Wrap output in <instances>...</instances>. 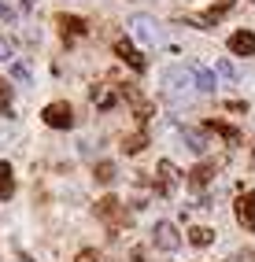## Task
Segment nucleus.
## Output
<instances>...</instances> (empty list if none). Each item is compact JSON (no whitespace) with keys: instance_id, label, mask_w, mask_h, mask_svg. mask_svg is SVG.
Returning a JSON list of instances; mask_svg holds the SVG:
<instances>
[{"instance_id":"obj_1","label":"nucleus","mask_w":255,"mask_h":262,"mask_svg":"<svg viewBox=\"0 0 255 262\" xmlns=\"http://www.w3.org/2000/svg\"><path fill=\"white\" fill-rule=\"evenodd\" d=\"M163 93L170 100H185L196 93V81H193V71L189 67H166L163 71Z\"/></svg>"},{"instance_id":"obj_2","label":"nucleus","mask_w":255,"mask_h":262,"mask_svg":"<svg viewBox=\"0 0 255 262\" xmlns=\"http://www.w3.org/2000/svg\"><path fill=\"white\" fill-rule=\"evenodd\" d=\"M130 33H133L144 48H156V45H159V26H156L152 15H130Z\"/></svg>"},{"instance_id":"obj_3","label":"nucleus","mask_w":255,"mask_h":262,"mask_svg":"<svg viewBox=\"0 0 255 262\" xmlns=\"http://www.w3.org/2000/svg\"><path fill=\"white\" fill-rule=\"evenodd\" d=\"M41 118H45L52 129H71V126H74V111H71V103H48V107L41 111Z\"/></svg>"},{"instance_id":"obj_4","label":"nucleus","mask_w":255,"mask_h":262,"mask_svg":"<svg viewBox=\"0 0 255 262\" xmlns=\"http://www.w3.org/2000/svg\"><path fill=\"white\" fill-rule=\"evenodd\" d=\"M115 56H122V63L130 67V71H144V56L137 52V45H133L130 37H118L115 41Z\"/></svg>"},{"instance_id":"obj_5","label":"nucleus","mask_w":255,"mask_h":262,"mask_svg":"<svg viewBox=\"0 0 255 262\" xmlns=\"http://www.w3.org/2000/svg\"><path fill=\"white\" fill-rule=\"evenodd\" d=\"M152 240H156L159 251H174L178 244H181V236H178V229H174V222H159V225H156V236H152Z\"/></svg>"},{"instance_id":"obj_6","label":"nucleus","mask_w":255,"mask_h":262,"mask_svg":"<svg viewBox=\"0 0 255 262\" xmlns=\"http://www.w3.org/2000/svg\"><path fill=\"white\" fill-rule=\"evenodd\" d=\"M229 52H233V56H255V33L251 30L229 33Z\"/></svg>"},{"instance_id":"obj_7","label":"nucleus","mask_w":255,"mask_h":262,"mask_svg":"<svg viewBox=\"0 0 255 262\" xmlns=\"http://www.w3.org/2000/svg\"><path fill=\"white\" fill-rule=\"evenodd\" d=\"M237 218H241L244 229L255 233V192H244V196L237 200Z\"/></svg>"},{"instance_id":"obj_8","label":"nucleus","mask_w":255,"mask_h":262,"mask_svg":"<svg viewBox=\"0 0 255 262\" xmlns=\"http://www.w3.org/2000/svg\"><path fill=\"white\" fill-rule=\"evenodd\" d=\"M59 30H63V37L67 41H74V37H81L85 33V19H78V15H59Z\"/></svg>"},{"instance_id":"obj_9","label":"nucleus","mask_w":255,"mask_h":262,"mask_svg":"<svg viewBox=\"0 0 255 262\" xmlns=\"http://www.w3.org/2000/svg\"><path fill=\"white\" fill-rule=\"evenodd\" d=\"M189 71H193V81H196V89H200V93H215V74H211L203 63L189 67Z\"/></svg>"},{"instance_id":"obj_10","label":"nucleus","mask_w":255,"mask_h":262,"mask_svg":"<svg viewBox=\"0 0 255 262\" xmlns=\"http://www.w3.org/2000/svg\"><path fill=\"white\" fill-rule=\"evenodd\" d=\"M181 137H185V148H193L196 155L207 148V129H203V126H200V129H193V126H189V129H181Z\"/></svg>"},{"instance_id":"obj_11","label":"nucleus","mask_w":255,"mask_h":262,"mask_svg":"<svg viewBox=\"0 0 255 262\" xmlns=\"http://www.w3.org/2000/svg\"><path fill=\"white\" fill-rule=\"evenodd\" d=\"M174 185H178V166L170 163V159H163L159 163V192H170Z\"/></svg>"},{"instance_id":"obj_12","label":"nucleus","mask_w":255,"mask_h":262,"mask_svg":"<svg viewBox=\"0 0 255 262\" xmlns=\"http://www.w3.org/2000/svg\"><path fill=\"white\" fill-rule=\"evenodd\" d=\"M189 244H193V248H211V244H215V229L196 225V229H189Z\"/></svg>"},{"instance_id":"obj_13","label":"nucleus","mask_w":255,"mask_h":262,"mask_svg":"<svg viewBox=\"0 0 255 262\" xmlns=\"http://www.w3.org/2000/svg\"><path fill=\"white\" fill-rule=\"evenodd\" d=\"M229 8H233V0H218V4H215V8H211V11L200 19V26H203V30H211V23H218V19H222V15H226Z\"/></svg>"},{"instance_id":"obj_14","label":"nucleus","mask_w":255,"mask_h":262,"mask_svg":"<svg viewBox=\"0 0 255 262\" xmlns=\"http://www.w3.org/2000/svg\"><path fill=\"white\" fill-rule=\"evenodd\" d=\"M203 129H207V133H218V137H222V141H229V144L241 141V133H237L233 126H226V122H207Z\"/></svg>"},{"instance_id":"obj_15","label":"nucleus","mask_w":255,"mask_h":262,"mask_svg":"<svg viewBox=\"0 0 255 262\" xmlns=\"http://www.w3.org/2000/svg\"><path fill=\"white\" fill-rule=\"evenodd\" d=\"M11 192H15V173L8 163H0V200H11Z\"/></svg>"},{"instance_id":"obj_16","label":"nucleus","mask_w":255,"mask_h":262,"mask_svg":"<svg viewBox=\"0 0 255 262\" xmlns=\"http://www.w3.org/2000/svg\"><path fill=\"white\" fill-rule=\"evenodd\" d=\"M211 173H215V170H211L207 163H200V166H196V170L189 173V185H193V188H203V185L211 181Z\"/></svg>"},{"instance_id":"obj_17","label":"nucleus","mask_w":255,"mask_h":262,"mask_svg":"<svg viewBox=\"0 0 255 262\" xmlns=\"http://www.w3.org/2000/svg\"><path fill=\"white\" fill-rule=\"evenodd\" d=\"M11 78H15V81H23V85L33 81V74H30V67H26V63H11Z\"/></svg>"},{"instance_id":"obj_18","label":"nucleus","mask_w":255,"mask_h":262,"mask_svg":"<svg viewBox=\"0 0 255 262\" xmlns=\"http://www.w3.org/2000/svg\"><path fill=\"white\" fill-rule=\"evenodd\" d=\"M0 115H11V85L0 81Z\"/></svg>"},{"instance_id":"obj_19","label":"nucleus","mask_w":255,"mask_h":262,"mask_svg":"<svg viewBox=\"0 0 255 262\" xmlns=\"http://www.w3.org/2000/svg\"><path fill=\"white\" fill-rule=\"evenodd\" d=\"M218 78H222V81H237V71H233V63H229V59L218 63Z\"/></svg>"},{"instance_id":"obj_20","label":"nucleus","mask_w":255,"mask_h":262,"mask_svg":"<svg viewBox=\"0 0 255 262\" xmlns=\"http://www.w3.org/2000/svg\"><path fill=\"white\" fill-rule=\"evenodd\" d=\"M115 203H118V200H100V218H115V214H118Z\"/></svg>"},{"instance_id":"obj_21","label":"nucleus","mask_w":255,"mask_h":262,"mask_svg":"<svg viewBox=\"0 0 255 262\" xmlns=\"http://www.w3.org/2000/svg\"><path fill=\"white\" fill-rule=\"evenodd\" d=\"M111 178H115V166L111 163H100L96 166V181H111Z\"/></svg>"},{"instance_id":"obj_22","label":"nucleus","mask_w":255,"mask_h":262,"mask_svg":"<svg viewBox=\"0 0 255 262\" xmlns=\"http://www.w3.org/2000/svg\"><path fill=\"white\" fill-rule=\"evenodd\" d=\"M144 144H148V141H144V137H126V144H122V148H126V151L133 155V151H141Z\"/></svg>"},{"instance_id":"obj_23","label":"nucleus","mask_w":255,"mask_h":262,"mask_svg":"<svg viewBox=\"0 0 255 262\" xmlns=\"http://www.w3.org/2000/svg\"><path fill=\"white\" fill-rule=\"evenodd\" d=\"M0 19H4V23H15V11H11L8 0H0Z\"/></svg>"},{"instance_id":"obj_24","label":"nucleus","mask_w":255,"mask_h":262,"mask_svg":"<svg viewBox=\"0 0 255 262\" xmlns=\"http://www.w3.org/2000/svg\"><path fill=\"white\" fill-rule=\"evenodd\" d=\"M74 262H100V255H96V251H81Z\"/></svg>"},{"instance_id":"obj_25","label":"nucleus","mask_w":255,"mask_h":262,"mask_svg":"<svg viewBox=\"0 0 255 262\" xmlns=\"http://www.w3.org/2000/svg\"><path fill=\"white\" fill-rule=\"evenodd\" d=\"M0 59H4V63L11 59V45H8V41H0Z\"/></svg>"},{"instance_id":"obj_26","label":"nucleus","mask_w":255,"mask_h":262,"mask_svg":"<svg viewBox=\"0 0 255 262\" xmlns=\"http://www.w3.org/2000/svg\"><path fill=\"white\" fill-rule=\"evenodd\" d=\"M23 4H26V8H33V0H23Z\"/></svg>"}]
</instances>
